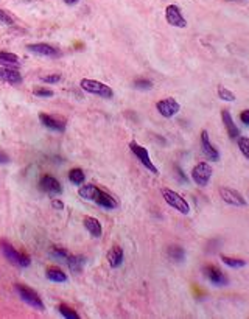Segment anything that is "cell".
<instances>
[{
	"label": "cell",
	"instance_id": "cell-27",
	"mask_svg": "<svg viewBox=\"0 0 249 319\" xmlns=\"http://www.w3.org/2000/svg\"><path fill=\"white\" fill-rule=\"evenodd\" d=\"M58 311H60L61 316H64L66 319H80V314L73 308H70L69 305H66V303H61V305L58 307Z\"/></svg>",
	"mask_w": 249,
	"mask_h": 319
},
{
	"label": "cell",
	"instance_id": "cell-6",
	"mask_svg": "<svg viewBox=\"0 0 249 319\" xmlns=\"http://www.w3.org/2000/svg\"><path fill=\"white\" fill-rule=\"evenodd\" d=\"M14 288H16V291H18V294L21 296V299H22L25 303H28L30 307H33V308H36V310H41V311L46 310V305H44L42 299L39 297V294H38L36 291L32 290V288H28V286H25V285H16Z\"/></svg>",
	"mask_w": 249,
	"mask_h": 319
},
{
	"label": "cell",
	"instance_id": "cell-39",
	"mask_svg": "<svg viewBox=\"0 0 249 319\" xmlns=\"http://www.w3.org/2000/svg\"><path fill=\"white\" fill-rule=\"evenodd\" d=\"M229 2H233V0H229Z\"/></svg>",
	"mask_w": 249,
	"mask_h": 319
},
{
	"label": "cell",
	"instance_id": "cell-15",
	"mask_svg": "<svg viewBox=\"0 0 249 319\" xmlns=\"http://www.w3.org/2000/svg\"><path fill=\"white\" fill-rule=\"evenodd\" d=\"M221 120H223V125L227 131V137L230 140H237L240 137V129L235 125V121H233V118H232V115L227 109L221 111Z\"/></svg>",
	"mask_w": 249,
	"mask_h": 319
},
{
	"label": "cell",
	"instance_id": "cell-22",
	"mask_svg": "<svg viewBox=\"0 0 249 319\" xmlns=\"http://www.w3.org/2000/svg\"><path fill=\"white\" fill-rule=\"evenodd\" d=\"M168 259L174 263H182L185 260V251L181 246H170L167 251Z\"/></svg>",
	"mask_w": 249,
	"mask_h": 319
},
{
	"label": "cell",
	"instance_id": "cell-12",
	"mask_svg": "<svg viewBox=\"0 0 249 319\" xmlns=\"http://www.w3.org/2000/svg\"><path fill=\"white\" fill-rule=\"evenodd\" d=\"M201 149H202V154L206 156L209 161H212V162H218V161H219V153H218V149L210 143L209 132H207L206 129L201 131Z\"/></svg>",
	"mask_w": 249,
	"mask_h": 319
},
{
	"label": "cell",
	"instance_id": "cell-16",
	"mask_svg": "<svg viewBox=\"0 0 249 319\" xmlns=\"http://www.w3.org/2000/svg\"><path fill=\"white\" fill-rule=\"evenodd\" d=\"M39 121H41V123H42L44 126L49 128V129H52V131H58V132H64V131H66V121H63V120H60V118H56V117H53V115H49V114L41 112V114H39Z\"/></svg>",
	"mask_w": 249,
	"mask_h": 319
},
{
	"label": "cell",
	"instance_id": "cell-17",
	"mask_svg": "<svg viewBox=\"0 0 249 319\" xmlns=\"http://www.w3.org/2000/svg\"><path fill=\"white\" fill-rule=\"evenodd\" d=\"M0 81H5L8 84H21L22 83V75L16 70V69H10V67H2L0 66Z\"/></svg>",
	"mask_w": 249,
	"mask_h": 319
},
{
	"label": "cell",
	"instance_id": "cell-32",
	"mask_svg": "<svg viewBox=\"0 0 249 319\" xmlns=\"http://www.w3.org/2000/svg\"><path fill=\"white\" fill-rule=\"evenodd\" d=\"M52 255L55 257V259H60V260H64L66 262V259L69 257V252L66 249H63V248H53Z\"/></svg>",
	"mask_w": 249,
	"mask_h": 319
},
{
	"label": "cell",
	"instance_id": "cell-35",
	"mask_svg": "<svg viewBox=\"0 0 249 319\" xmlns=\"http://www.w3.org/2000/svg\"><path fill=\"white\" fill-rule=\"evenodd\" d=\"M10 162V156L4 151H0V164H8Z\"/></svg>",
	"mask_w": 249,
	"mask_h": 319
},
{
	"label": "cell",
	"instance_id": "cell-8",
	"mask_svg": "<svg viewBox=\"0 0 249 319\" xmlns=\"http://www.w3.org/2000/svg\"><path fill=\"white\" fill-rule=\"evenodd\" d=\"M156 109L162 117L171 118V117H174L181 111V104L173 97H167V98H162V100H159L156 103Z\"/></svg>",
	"mask_w": 249,
	"mask_h": 319
},
{
	"label": "cell",
	"instance_id": "cell-29",
	"mask_svg": "<svg viewBox=\"0 0 249 319\" xmlns=\"http://www.w3.org/2000/svg\"><path fill=\"white\" fill-rule=\"evenodd\" d=\"M133 86L137 90H150V89H153V81L146 80V78H137V80H134Z\"/></svg>",
	"mask_w": 249,
	"mask_h": 319
},
{
	"label": "cell",
	"instance_id": "cell-31",
	"mask_svg": "<svg viewBox=\"0 0 249 319\" xmlns=\"http://www.w3.org/2000/svg\"><path fill=\"white\" fill-rule=\"evenodd\" d=\"M33 94L36 97H41V98H50V97H53V90L46 89V87H38V89L33 90Z\"/></svg>",
	"mask_w": 249,
	"mask_h": 319
},
{
	"label": "cell",
	"instance_id": "cell-24",
	"mask_svg": "<svg viewBox=\"0 0 249 319\" xmlns=\"http://www.w3.org/2000/svg\"><path fill=\"white\" fill-rule=\"evenodd\" d=\"M69 181L72 182L73 186H81L83 182L86 181V175L81 169H72L69 172Z\"/></svg>",
	"mask_w": 249,
	"mask_h": 319
},
{
	"label": "cell",
	"instance_id": "cell-26",
	"mask_svg": "<svg viewBox=\"0 0 249 319\" xmlns=\"http://www.w3.org/2000/svg\"><path fill=\"white\" fill-rule=\"evenodd\" d=\"M221 262L229 266V268H243L246 266V262L241 260V259H233V257H229V255H221Z\"/></svg>",
	"mask_w": 249,
	"mask_h": 319
},
{
	"label": "cell",
	"instance_id": "cell-9",
	"mask_svg": "<svg viewBox=\"0 0 249 319\" xmlns=\"http://www.w3.org/2000/svg\"><path fill=\"white\" fill-rule=\"evenodd\" d=\"M202 272H204V276H206V279H207L212 285H215V286H226V285L229 283L227 276H226L224 272H223L221 269H219L218 266H215V265H207V266H204Z\"/></svg>",
	"mask_w": 249,
	"mask_h": 319
},
{
	"label": "cell",
	"instance_id": "cell-37",
	"mask_svg": "<svg viewBox=\"0 0 249 319\" xmlns=\"http://www.w3.org/2000/svg\"><path fill=\"white\" fill-rule=\"evenodd\" d=\"M176 170H178V173H179V178L182 179V182H188V179L185 178V175H184V172L179 169V167H176Z\"/></svg>",
	"mask_w": 249,
	"mask_h": 319
},
{
	"label": "cell",
	"instance_id": "cell-30",
	"mask_svg": "<svg viewBox=\"0 0 249 319\" xmlns=\"http://www.w3.org/2000/svg\"><path fill=\"white\" fill-rule=\"evenodd\" d=\"M61 75L60 73H52V75H46V77H42L41 81L42 83H47V84H56L61 81Z\"/></svg>",
	"mask_w": 249,
	"mask_h": 319
},
{
	"label": "cell",
	"instance_id": "cell-28",
	"mask_svg": "<svg viewBox=\"0 0 249 319\" xmlns=\"http://www.w3.org/2000/svg\"><path fill=\"white\" fill-rule=\"evenodd\" d=\"M237 145H238V149L241 151V154L249 161V137H240L237 139Z\"/></svg>",
	"mask_w": 249,
	"mask_h": 319
},
{
	"label": "cell",
	"instance_id": "cell-23",
	"mask_svg": "<svg viewBox=\"0 0 249 319\" xmlns=\"http://www.w3.org/2000/svg\"><path fill=\"white\" fill-rule=\"evenodd\" d=\"M66 263H67V266L70 268V271H73V272H81L83 265H84V257H81V255H70V254H69V257L66 259Z\"/></svg>",
	"mask_w": 249,
	"mask_h": 319
},
{
	"label": "cell",
	"instance_id": "cell-20",
	"mask_svg": "<svg viewBox=\"0 0 249 319\" xmlns=\"http://www.w3.org/2000/svg\"><path fill=\"white\" fill-rule=\"evenodd\" d=\"M19 58L14 53H8V52H0V66L2 67H10V69H16L19 66Z\"/></svg>",
	"mask_w": 249,
	"mask_h": 319
},
{
	"label": "cell",
	"instance_id": "cell-4",
	"mask_svg": "<svg viewBox=\"0 0 249 319\" xmlns=\"http://www.w3.org/2000/svg\"><path fill=\"white\" fill-rule=\"evenodd\" d=\"M160 193H162L165 203L170 207H173L174 210H178L179 214H182V215H188L190 214V206H188L187 200H184L179 193H176L174 190H170V189H162V190H160Z\"/></svg>",
	"mask_w": 249,
	"mask_h": 319
},
{
	"label": "cell",
	"instance_id": "cell-38",
	"mask_svg": "<svg viewBox=\"0 0 249 319\" xmlns=\"http://www.w3.org/2000/svg\"><path fill=\"white\" fill-rule=\"evenodd\" d=\"M64 4H67V5H75V4H78V0H64Z\"/></svg>",
	"mask_w": 249,
	"mask_h": 319
},
{
	"label": "cell",
	"instance_id": "cell-11",
	"mask_svg": "<svg viewBox=\"0 0 249 319\" xmlns=\"http://www.w3.org/2000/svg\"><path fill=\"white\" fill-rule=\"evenodd\" d=\"M165 19H167L168 25H171V27H176V28L187 27V21L182 16V11L178 5H168L165 8Z\"/></svg>",
	"mask_w": 249,
	"mask_h": 319
},
{
	"label": "cell",
	"instance_id": "cell-33",
	"mask_svg": "<svg viewBox=\"0 0 249 319\" xmlns=\"http://www.w3.org/2000/svg\"><path fill=\"white\" fill-rule=\"evenodd\" d=\"M0 24H4V25H14V19L10 16V14L4 10H0Z\"/></svg>",
	"mask_w": 249,
	"mask_h": 319
},
{
	"label": "cell",
	"instance_id": "cell-5",
	"mask_svg": "<svg viewBox=\"0 0 249 319\" xmlns=\"http://www.w3.org/2000/svg\"><path fill=\"white\" fill-rule=\"evenodd\" d=\"M129 149L133 151V154L139 159V162L145 167L146 170L151 172L153 175H159V170L156 169V165L151 162V157H150V153H148V149H146L145 146L139 145L137 142H129Z\"/></svg>",
	"mask_w": 249,
	"mask_h": 319
},
{
	"label": "cell",
	"instance_id": "cell-14",
	"mask_svg": "<svg viewBox=\"0 0 249 319\" xmlns=\"http://www.w3.org/2000/svg\"><path fill=\"white\" fill-rule=\"evenodd\" d=\"M39 187L49 193V195H61L63 193V187L60 184V181L56 178L50 176V175H44L39 181Z\"/></svg>",
	"mask_w": 249,
	"mask_h": 319
},
{
	"label": "cell",
	"instance_id": "cell-18",
	"mask_svg": "<svg viewBox=\"0 0 249 319\" xmlns=\"http://www.w3.org/2000/svg\"><path fill=\"white\" fill-rule=\"evenodd\" d=\"M123 259H125V254L120 246H114L108 254V262L111 268H119L123 263Z\"/></svg>",
	"mask_w": 249,
	"mask_h": 319
},
{
	"label": "cell",
	"instance_id": "cell-13",
	"mask_svg": "<svg viewBox=\"0 0 249 319\" xmlns=\"http://www.w3.org/2000/svg\"><path fill=\"white\" fill-rule=\"evenodd\" d=\"M27 50L32 52L35 55H41V56H47V58H56L60 56V50L52 47L50 44H44V42H38V44H28Z\"/></svg>",
	"mask_w": 249,
	"mask_h": 319
},
{
	"label": "cell",
	"instance_id": "cell-1",
	"mask_svg": "<svg viewBox=\"0 0 249 319\" xmlns=\"http://www.w3.org/2000/svg\"><path fill=\"white\" fill-rule=\"evenodd\" d=\"M78 195L81 196L83 200H86V201H92V203H95L97 206L103 207V209H106V210H114V209L119 207V203H117V200L114 198V196H111L108 192L98 189V187L94 186V184H86V186L80 187Z\"/></svg>",
	"mask_w": 249,
	"mask_h": 319
},
{
	"label": "cell",
	"instance_id": "cell-3",
	"mask_svg": "<svg viewBox=\"0 0 249 319\" xmlns=\"http://www.w3.org/2000/svg\"><path fill=\"white\" fill-rule=\"evenodd\" d=\"M0 251H2V254L5 255V259H7L8 262H11L13 265H18V266L27 268V266H30V263H32V259H30V257H28L27 254H22V252L16 251L7 240H2V241H0Z\"/></svg>",
	"mask_w": 249,
	"mask_h": 319
},
{
	"label": "cell",
	"instance_id": "cell-36",
	"mask_svg": "<svg viewBox=\"0 0 249 319\" xmlns=\"http://www.w3.org/2000/svg\"><path fill=\"white\" fill-rule=\"evenodd\" d=\"M52 206H53V209H58V210H63L64 209V204L60 200H53Z\"/></svg>",
	"mask_w": 249,
	"mask_h": 319
},
{
	"label": "cell",
	"instance_id": "cell-34",
	"mask_svg": "<svg viewBox=\"0 0 249 319\" xmlns=\"http://www.w3.org/2000/svg\"><path fill=\"white\" fill-rule=\"evenodd\" d=\"M240 120H241V123L249 126V109H244L241 114H240Z\"/></svg>",
	"mask_w": 249,
	"mask_h": 319
},
{
	"label": "cell",
	"instance_id": "cell-19",
	"mask_svg": "<svg viewBox=\"0 0 249 319\" xmlns=\"http://www.w3.org/2000/svg\"><path fill=\"white\" fill-rule=\"evenodd\" d=\"M46 276L50 282H55V283H64L67 282V274L60 269V268H56V266H50L46 272Z\"/></svg>",
	"mask_w": 249,
	"mask_h": 319
},
{
	"label": "cell",
	"instance_id": "cell-10",
	"mask_svg": "<svg viewBox=\"0 0 249 319\" xmlns=\"http://www.w3.org/2000/svg\"><path fill=\"white\" fill-rule=\"evenodd\" d=\"M219 196H221V200L226 204L233 207H244L247 204V201L243 198V195L230 187H219Z\"/></svg>",
	"mask_w": 249,
	"mask_h": 319
},
{
	"label": "cell",
	"instance_id": "cell-2",
	"mask_svg": "<svg viewBox=\"0 0 249 319\" xmlns=\"http://www.w3.org/2000/svg\"><path fill=\"white\" fill-rule=\"evenodd\" d=\"M80 87L84 90V92L97 95V97H101V98H105V100H111L114 97V90L108 84L100 83L97 80L83 78L81 83H80Z\"/></svg>",
	"mask_w": 249,
	"mask_h": 319
},
{
	"label": "cell",
	"instance_id": "cell-21",
	"mask_svg": "<svg viewBox=\"0 0 249 319\" xmlns=\"http://www.w3.org/2000/svg\"><path fill=\"white\" fill-rule=\"evenodd\" d=\"M84 227L87 229V232H89L92 237H100L101 235V224H100V221L97 220V218H94V217H86L84 218Z\"/></svg>",
	"mask_w": 249,
	"mask_h": 319
},
{
	"label": "cell",
	"instance_id": "cell-7",
	"mask_svg": "<svg viewBox=\"0 0 249 319\" xmlns=\"http://www.w3.org/2000/svg\"><path fill=\"white\" fill-rule=\"evenodd\" d=\"M212 167L207 164V162H199L193 167L192 170V179L193 182L198 186V187H206L209 182H210V178H212Z\"/></svg>",
	"mask_w": 249,
	"mask_h": 319
},
{
	"label": "cell",
	"instance_id": "cell-25",
	"mask_svg": "<svg viewBox=\"0 0 249 319\" xmlns=\"http://www.w3.org/2000/svg\"><path fill=\"white\" fill-rule=\"evenodd\" d=\"M218 97L219 100H223V101H227V103H232V101H235V94L232 92V90H229L227 87L224 86H218Z\"/></svg>",
	"mask_w": 249,
	"mask_h": 319
}]
</instances>
